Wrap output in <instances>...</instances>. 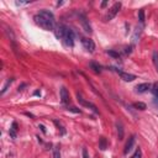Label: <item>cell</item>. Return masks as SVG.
Returning <instances> with one entry per match:
<instances>
[{"label":"cell","instance_id":"1","mask_svg":"<svg viewBox=\"0 0 158 158\" xmlns=\"http://www.w3.org/2000/svg\"><path fill=\"white\" fill-rule=\"evenodd\" d=\"M33 20H35V22L41 29L46 30V31L54 30V27H56L54 15L48 10H41L40 13H37L35 16H33Z\"/></svg>","mask_w":158,"mask_h":158},{"label":"cell","instance_id":"2","mask_svg":"<svg viewBox=\"0 0 158 158\" xmlns=\"http://www.w3.org/2000/svg\"><path fill=\"white\" fill-rule=\"evenodd\" d=\"M120 9H121V3H115L114 5H112L110 9H109V11H108V14L104 16V21H110V20H112L116 15H117V13L120 11Z\"/></svg>","mask_w":158,"mask_h":158},{"label":"cell","instance_id":"3","mask_svg":"<svg viewBox=\"0 0 158 158\" xmlns=\"http://www.w3.org/2000/svg\"><path fill=\"white\" fill-rule=\"evenodd\" d=\"M64 42L65 46H68V47H73V44H74V32L67 27V31L64 33V37L62 40Z\"/></svg>","mask_w":158,"mask_h":158},{"label":"cell","instance_id":"4","mask_svg":"<svg viewBox=\"0 0 158 158\" xmlns=\"http://www.w3.org/2000/svg\"><path fill=\"white\" fill-rule=\"evenodd\" d=\"M82 43H83V46L87 51H89L90 53H93L94 50H95V43L93 42V40H90V38H87V37H83L82 38Z\"/></svg>","mask_w":158,"mask_h":158},{"label":"cell","instance_id":"5","mask_svg":"<svg viewBox=\"0 0 158 158\" xmlns=\"http://www.w3.org/2000/svg\"><path fill=\"white\" fill-rule=\"evenodd\" d=\"M53 31H54L56 37L59 38V40H63L64 33H65V31H67V26H64V25H57V26L54 27Z\"/></svg>","mask_w":158,"mask_h":158},{"label":"cell","instance_id":"6","mask_svg":"<svg viewBox=\"0 0 158 158\" xmlns=\"http://www.w3.org/2000/svg\"><path fill=\"white\" fill-rule=\"evenodd\" d=\"M79 21L82 22V25H83V27H84L85 32L90 33V32L93 31V30H92V26H90L89 21H88V19H87V16H85L84 14H79Z\"/></svg>","mask_w":158,"mask_h":158},{"label":"cell","instance_id":"7","mask_svg":"<svg viewBox=\"0 0 158 158\" xmlns=\"http://www.w3.org/2000/svg\"><path fill=\"white\" fill-rule=\"evenodd\" d=\"M61 101H62V104H69V101H71V96H69V93H68V90H67L64 87L61 88Z\"/></svg>","mask_w":158,"mask_h":158},{"label":"cell","instance_id":"8","mask_svg":"<svg viewBox=\"0 0 158 158\" xmlns=\"http://www.w3.org/2000/svg\"><path fill=\"white\" fill-rule=\"evenodd\" d=\"M116 72L119 73V75L121 77V79H123L125 82H133L136 79V75L135 74H131V73H126V72H121L119 69H116Z\"/></svg>","mask_w":158,"mask_h":158},{"label":"cell","instance_id":"9","mask_svg":"<svg viewBox=\"0 0 158 158\" xmlns=\"http://www.w3.org/2000/svg\"><path fill=\"white\" fill-rule=\"evenodd\" d=\"M78 100L81 101V104H82V105H84V106H88L89 109H92V110L95 112V114H99V110H98V108H96L94 104L89 103V101H85L84 99H82V96H79V95H78Z\"/></svg>","mask_w":158,"mask_h":158},{"label":"cell","instance_id":"10","mask_svg":"<svg viewBox=\"0 0 158 158\" xmlns=\"http://www.w3.org/2000/svg\"><path fill=\"white\" fill-rule=\"evenodd\" d=\"M133 143H135V136H131L130 138H129V141L126 142V144H125V150H123V153L125 154H127L131 150H132V146H133Z\"/></svg>","mask_w":158,"mask_h":158},{"label":"cell","instance_id":"11","mask_svg":"<svg viewBox=\"0 0 158 158\" xmlns=\"http://www.w3.org/2000/svg\"><path fill=\"white\" fill-rule=\"evenodd\" d=\"M151 88V84L150 83H142V84H138L136 87V92L137 93H144Z\"/></svg>","mask_w":158,"mask_h":158},{"label":"cell","instance_id":"12","mask_svg":"<svg viewBox=\"0 0 158 158\" xmlns=\"http://www.w3.org/2000/svg\"><path fill=\"white\" fill-rule=\"evenodd\" d=\"M99 148H100L101 151H105V150L108 148V141H106V138L103 137V136L99 138Z\"/></svg>","mask_w":158,"mask_h":158},{"label":"cell","instance_id":"13","mask_svg":"<svg viewBox=\"0 0 158 158\" xmlns=\"http://www.w3.org/2000/svg\"><path fill=\"white\" fill-rule=\"evenodd\" d=\"M116 127H117V136H119V140H123V126L122 123L119 121L116 123Z\"/></svg>","mask_w":158,"mask_h":158},{"label":"cell","instance_id":"14","mask_svg":"<svg viewBox=\"0 0 158 158\" xmlns=\"http://www.w3.org/2000/svg\"><path fill=\"white\" fill-rule=\"evenodd\" d=\"M16 132H17V123L13 122V126H11V129H10V137L16 138Z\"/></svg>","mask_w":158,"mask_h":158},{"label":"cell","instance_id":"15","mask_svg":"<svg viewBox=\"0 0 158 158\" xmlns=\"http://www.w3.org/2000/svg\"><path fill=\"white\" fill-rule=\"evenodd\" d=\"M90 68H92L95 73H101V65L96 62H90Z\"/></svg>","mask_w":158,"mask_h":158},{"label":"cell","instance_id":"16","mask_svg":"<svg viewBox=\"0 0 158 158\" xmlns=\"http://www.w3.org/2000/svg\"><path fill=\"white\" fill-rule=\"evenodd\" d=\"M152 61H153V64H154L156 71L158 72V52H157V51H154L153 54H152Z\"/></svg>","mask_w":158,"mask_h":158},{"label":"cell","instance_id":"17","mask_svg":"<svg viewBox=\"0 0 158 158\" xmlns=\"http://www.w3.org/2000/svg\"><path fill=\"white\" fill-rule=\"evenodd\" d=\"M53 122H54V125L58 127V130H61V135H64L65 133V129H64V126L62 125V123L58 120H53Z\"/></svg>","mask_w":158,"mask_h":158},{"label":"cell","instance_id":"18","mask_svg":"<svg viewBox=\"0 0 158 158\" xmlns=\"http://www.w3.org/2000/svg\"><path fill=\"white\" fill-rule=\"evenodd\" d=\"M133 106L136 108L137 110H146V109H147L146 104H144V103H142V101H137V103H135V104H133Z\"/></svg>","mask_w":158,"mask_h":158},{"label":"cell","instance_id":"19","mask_svg":"<svg viewBox=\"0 0 158 158\" xmlns=\"http://www.w3.org/2000/svg\"><path fill=\"white\" fill-rule=\"evenodd\" d=\"M138 20H140L141 24H143V22H144V10L143 9H141L138 11Z\"/></svg>","mask_w":158,"mask_h":158},{"label":"cell","instance_id":"20","mask_svg":"<svg viewBox=\"0 0 158 158\" xmlns=\"http://www.w3.org/2000/svg\"><path fill=\"white\" fill-rule=\"evenodd\" d=\"M131 158H142V152H141V150L140 148H137L136 150V152H135L133 154H132V157Z\"/></svg>","mask_w":158,"mask_h":158},{"label":"cell","instance_id":"21","mask_svg":"<svg viewBox=\"0 0 158 158\" xmlns=\"http://www.w3.org/2000/svg\"><path fill=\"white\" fill-rule=\"evenodd\" d=\"M108 54H109V56H111V57L116 58V59H119V58H120V54H119L117 52H115V51H108Z\"/></svg>","mask_w":158,"mask_h":158},{"label":"cell","instance_id":"22","mask_svg":"<svg viewBox=\"0 0 158 158\" xmlns=\"http://www.w3.org/2000/svg\"><path fill=\"white\" fill-rule=\"evenodd\" d=\"M13 82H14V79H13V78H11V79H9V81L6 82V84L4 85V88H3V90H2V94H4V93L6 92V89H8V87H9V85H10L11 83H13Z\"/></svg>","mask_w":158,"mask_h":158},{"label":"cell","instance_id":"23","mask_svg":"<svg viewBox=\"0 0 158 158\" xmlns=\"http://www.w3.org/2000/svg\"><path fill=\"white\" fill-rule=\"evenodd\" d=\"M53 158H61V153H59L58 147H54V150H53Z\"/></svg>","mask_w":158,"mask_h":158},{"label":"cell","instance_id":"24","mask_svg":"<svg viewBox=\"0 0 158 158\" xmlns=\"http://www.w3.org/2000/svg\"><path fill=\"white\" fill-rule=\"evenodd\" d=\"M152 93H153V95L158 99V84H154L153 85V89H152Z\"/></svg>","mask_w":158,"mask_h":158},{"label":"cell","instance_id":"25","mask_svg":"<svg viewBox=\"0 0 158 158\" xmlns=\"http://www.w3.org/2000/svg\"><path fill=\"white\" fill-rule=\"evenodd\" d=\"M68 110H71V111H73V112H77V114H81V110L77 109V108H69Z\"/></svg>","mask_w":158,"mask_h":158},{"label":"cell","instance_id":"26","mask_svg":"<svg viewBox=\"0 0 158 158\" xmlns=\"http://www.w3.org/2000/svg\"><path fill=\"white\" fill-rule=\"evenodd\" d=\"M83 158H89V157H88V152H87V148H83Z\"/></svg>","mask_w":158,"mask_h":158},{"label":"cell","instance_id":"27","mask_svg":"<svg viewBox=\"0 0 158 158\" xmlns=\"http://www.w3.org/2000/svg\"><path fill=\"white\" fill-rule=\"evenodd\" d=\"M125 53H131V47H127V48L125 50Z\"/></svg>","mask_w":158,"mask_h":158},{"label":"cell","instance_id":"28","mask_svg":"<svg viewBox=\"0 0 158 158\" xmlns=\"http://www.w3.org/2000/svg\"><path fill=\"white\" fill-rule=\"evenodd\" d=\"M106 4H108V3H106V2H104L103 4H101V6H103V8H105V6H106Z\"/></svg>","mask_w":158,"mask_h":158},{"label":"cell","instance_id":"29","mask_svg":"<svg viewBox=\"0 0 158 158\" xmlns=\"http://www.w3.org/2000/svg\"><path fill=\"white\" fill-rule=\"evenodd\" d=\"M40 129H41V130H42V131H43V132H46V130H44V127H43V126H42V125H41V126H40Z\"/></svg>","mask_w":158,"mask_h":158},{"label":"cell","instance_id":"30","mask_svg":"<svg viewBox=\"0 0 158 158\" xmlns=\"http://www.w3.org/2000/svg\"><path fill=\"white\" fill-rule=\"evenodd\" d=\"M35 95H41V93H40L38 90H37V92H35Z\"/></svg>","mask_w":158,"mask_h":158}]
</instances>
